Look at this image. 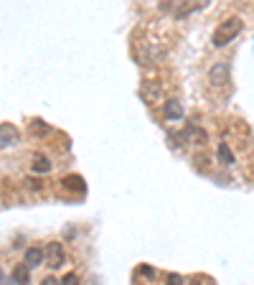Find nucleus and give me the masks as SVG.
<instances>
[{"instance_id":"obj_1","label":"nucleus","mask_w":254,"mask_h":285,"mask_svg":"<svg viewBox=\"0 0 254 285\" xmlns=\"http://www.w3.org/2000/svg\"><path fill=\"white\" fill-rule=\"evenodd\" d=\"M242 28H244V21H242V18H226V21L214 31V46L221 49V46L231 44V41L242 33Z\"/></svg>"},{"instance_id":"obj_2","label":"nucleus","mask_w":254,"mask_h":285,"mask_svg":"<svg viewBox=\"0 0 254 285\" xmlns=\"http://www.w3.org/2000/svg\"><path fill=\"white\" fill-rule=\"evenodd\" d=\"M44 262L51 268V270H59L64 262H66V252H64L61 242H49L46 250H44Z\"/></svg>"},{"instance_id":"obj_3","label":"nucleus","mask_w":254,"mask_h":285,"mask_svg":"<svg viewBox=\"0 0 254 285\" xmlns=\"http://www.w3.org/2000/svg\"><path fill=\"white\" fill-rule=\"evenodd\" d=\"M208 3H211V0H183V3L176 8V13H173V15H176L178 21H183V18H188L190 13H196V10H203Z\"/></svg>"},{"instance_id":"obj_4","label":"nucleus","mask_w":254,"mask_h":285,"mask_svg":"<svg viewBox=\"0 0 254 285\" xmlns=\"http://www.w3.org/2000/svg\"><path fill=\"white\" fill-rule=\"evenodd\" d=\"M208 82H211V87H224V84L229 82V67H226V64L211 67V71H208Z\"/></svg>"},{"instance_id":"obj_5","label":"nucleus","mask_w":254,"mask_h":285,"mask_svg":"<svg viewBox=\"0 0 254 285\" xmlns=\"http://www.w3.org/2000/svg\"><path fill=\"white\" fill-rule=\"evenodd\" d=\"M140 97L145 99V105H155L158 99H163V87H158V84H142Z\"/></svg>"},{"instance_id":"obj_6","label":"nucleus","mask_w":254,"mask_h":285,"mask_svg":"<svg viewBox=\"0 0 254 285\" xmlns=\"http://www.w3.org/2000/svg\"><path fill=\"white\" fill-rule=\"evenodd\" d=\"M15 140H20V133H18V128L15 125H0V148H8V145H13Z\"/></svg>"},{"instance_id":"obj_7","label":"nucleus","mask_w":254,"mask_h":285,"mask_svg":"<svg viewBox=\"0 0 254 285\" xmlns=\"http://www.w3.org/2000/svg\"><path fill=\"white\" fill-rule=\"evenodd\" d=\"M163 117L165 120H183V107L178 99H168L165 107H163Z\"/></svg>"},{"instance_id":"obj_8","label":"nucleus","mask_w":254,"mask_h":285,"mask_svg":"<svg viewBox=\"0 0 254 285\" xmlns=\"http://www.w3.org/2000/svg\"><path fill=\"white\" fill-rule=\"evenodd\" d=\"M23 262L28 265V270L38 268V265L44 262V250H41V247H28L26 255H23Z\"/></svg>"},{"instance_id":"obj_9","label":"nucleus","mask_w":254,"mask_h":285,"mask_svg":"<svg viewBox=\"0 0 254 285\" xmlns=\"http://www.w3.org/2000/svg\"><path fill=\"white\" fill-rule=\"evenodd\" d=\"M61 186L66 191L81 194V191H84V178H81V176H66V178H61Z\"/></svg>"},{"instance_id":"obj_10","label":"nucleus","mask_w":254,"mask_h":285,"mask_svg":"<svg viewBox=\"0 0 254 285\" xmlns=\"http://www.w3.org/2000/svg\"><path fill=\"white\" fill-rule=\"evenodd\" d=\"M219 160H221L224 166H231V163L237 160V158H234V153H231V148H229L226 142H221V145H219Z\"/></svg>"},{"instance_id":"obj_11","label":"nucleus","mask_w":254,"mask_h":285,"mask_svg":"<svg viewBox=\"0 0 254 285\" xmlns=\"http://www.w3.org/2000/svg\"><path fill=\"white\" fill-rule=\"evenodd\" d=\"M33 171H36V173H49V171H51V160H49L46 155H36V158H33Z\"/></svg>"},{"instance_id":"obj_12","label":"nucleus","mask_w":254,"mask_h":285,"mask_svg":"<svg viewBox=\"0 0 254 285\" xmlns=\"http://www.w3.org/2000/svg\"><path fill=\"white\" fill-rule=\"evenodd\" d=\"M13 280H15V283H28V280H31V275H28V265H26V262L18 265V268L13 270Z\"/></svg>"},{"instance_id":"obj_13","label":"nucleus","mask_w":254,"mask_h":285,"mask_svg":"<svg viewBox=\"0 0 254 285\" xmlns=\"http://www.w3.org/2000/svg\"><path fill=\"white\" fill-rule=\"evenodd\" d=\"M31 130H33V133H49V125L41 123V120H33V123H31Z\"/></svg>"},{"instance_id":"obj_14","label":"nucleus","mask_w":254,"mask_h":285,"mask_svg":"<svg viewBox=\"0 0 254 285\" xmlns=\"http://www.w3.org/2000/svg\"><path fill=\"white\" fill-rule=\"evenodd\" d=\"M61 283H66V285H71V283H79V278H76L74 273H69V275H64V278H61Z\"/></svg>"},{"instance_id":"obj_15","label":"nucleus","mask_w":254,"mask_h":285,"mask_svg":"<svg viewBox=\"0 0 254 285\" xmlns=\"http://www.w3.org/2000/svg\"><path fill=\"white\" fill-rule=\"evenodd\" d=\"M137 273H140V275H145V278H153V275H155V270H153V268H140Z\"/></svg>"},{"instance_id":"obj_16","label":"nucleus","mask_w":254,"mask_h":285,"mask_svg":"<svg viewBox=\"0 0 254 285\" xmlns=\"http://www.w3.org/2000/svg\"><path fill=\"white\" fill-rule=\"evenodd\" d=\"M3 278H5V273H3V268H0V283H3Z\"/></svg>"}]
</instances>
